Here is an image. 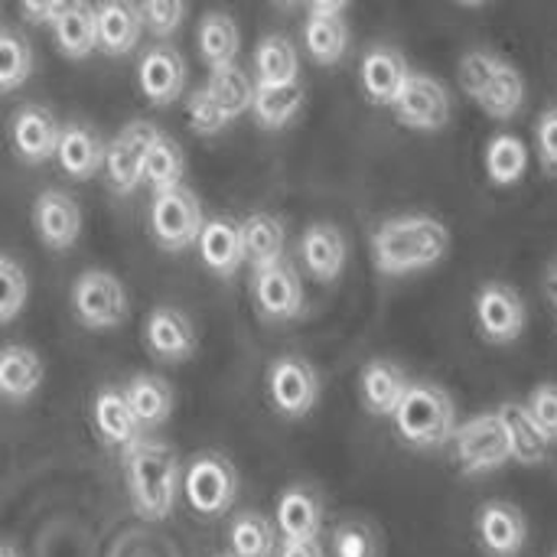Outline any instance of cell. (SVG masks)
<instances>
[{"mask_svg":"<svg viewBox=\"0 0 557 557\" xmlns=\"http://www.w3.org/2000/svg\"><path fill=\"white\" fill-rule=\"evenodd\" d=\"M330 555L382 557V539H379L372 522H366V519H343L330 532Z\"/></svg>","mask_w":557,"mask_h":557,"instance_id":"obj_40","label":"cell"},{"mask_svg":"<svg viewBox=\"0 0 557 557\" xmlns=\"http://www.w3.org/2000/svg\"><path fill=\"white\" fill-rule=\"evenodd\" d=\"M46 382V362L33 346L7 343L0 349V401L23 405L29 401Z\"/></svg>","mask_w":557,"mask_h":557,"instance_id":"obj_25","label":"cell"},{"mask_svg":"<svg viewBox=\"0 0 557 557\" xmlns=\"http://www.w3.org/2000/svg\"><path fill=\"white\" fill-rule=\"evenodd\" d=\"M183 176H186V153H183V147L170 134L157 131V137L150 140L147 157H144V183L153 193H163V189L180 186Z\"/></svg>","mask_w":557,"mask_h":557,"instance_id":"obj_38","label":"cell"},{"mask_svg":"<svg viewBox=\"0 0 557 557\" xmlns=\"http://www.w3.org/2000/svg\"><path fill=\"white\" fill-rule=\"evenodd\" d=\"M29 75H33L29 42L13 29H0V95L16 91Z\"/></svg>","mask_w":557,"mask_h":557,"instance_id":"obj_41","label":"cell"},{"mask_svg":"<svg viewBox=\"0 0 557 557\" xmlns=\"http://www.w3.org/2000/svg\"><path fill=\"white\" fill-rule=\"evenodd\" d=\"M196 46L199 55L206 62V69H225L238 62V49H242V33L235 16H228L225 10H209L199 20V33H196Z\"/></svg>","mask_w":557,"mask_h":557,"instance_id":"obj_32","label":"cell"},{"mask_svg":"<svg viewBox=\"0 0 557 557\" xmlns=\"http://www.w3.org/2000/svg\"><path fill=\"white\" fill-rule=\"evenodd\" d=\"M525 408L532 411L535 424L557 444V382H542L529 392Z\"/></svg>","mask_w":557,"mask_h":557,"instance_id":"obj_45","label":"cell"},{"mask_svg":"<svg viewBox=\"0 0 557 557\" xmlns=\"http://www.w3.org/2000/svg\"><path fill=\"white\" fill-rule=\"evenodd\" d=\"M137 7L144 16V29L157 39H170L186 20V0H140Z\"/></svg>","mask_w":557,"mask_h":557,"instance_id":"obj_44","label":"cell"},{"mask_svg":"<svg viewBox=\"0 0 557 557\" xmlns=\"http://www.w3.org/2000/svg\"><path fill=\"white\" fill-rule=\"evenodd\" d=\"M304 101H307L304 82H287V85H258L255 82L251 117L264 131H281L300 114Z\"/></svg>","mask_w":557,"mask_h":557,"instance_id":"obj_35","label":"cell"},{"mask_svg":"<svg viewBox=\"0 0 557 557\" xmlns=\"http://www.w3.org/2000/svg\"><path fill=\"white\" fill-rule=\"evenodd\" d=\"M157 131L150 121H131L104 144V176L117 196H131L144 183V157Z\"/></svg>","mask_w":557,"mask_h":557,"instance_id":"obj_14","label":"cell"},{"mask_svg":"<svg viewBox=\"0 0 557 557\" xmlns=\"http://www.w3.org/2000/svg\"><path fill=\"white\" fill-rule=\"evenodd\" d=\"M186 121H189V127H193L196 134H202V137L222 134V131L232 124V121L225 117V111L219 108L215 95L209 91V85L189 91V98H186Z\"/></svg>","mask_w":557,"mask_h":557,"instance_id":"obj_43","label":"cell"},{"mask_svg":"<svg viewBox=\"0 0 557 557\" xmlns=\"http://www.w3.org/2000/svg\"><path fill=\"white\" fill-rule=\"evenodd\" d=\"M255 82L258 85L300 82V52L287 36L271 33V36L258 39V46H255Z\"/></svg>","mask_w":557,"mask_h":557,"instance_id":"obj_36","label":"cell"},{"mask_svg":"<svg viewBox=\"0 0 557 557\" xmlns=\"http://www.w3.org/2000/svg\"><path fill=\"white\" fill-rule=\"evenodd\" d=\"M274 557H326L320 539H281Z\"/></svg>","mask_w":557,"mask_h":557,"instance_id":"obj_48","label":"cell"},{"mask_svg":"<svg viewBox=\"0 0 557 557\" xmlns=\"http://www.w3.org/2000/svg\"><path fill=\"white\" fill-rule=\"evenodd\" d=\"M392 114L401 127L418 131V134H441L450 121H454V98L450 88L431 75V72H418L411 69L405 88L398 91V98L392 101Z\"/></svg>","mask_w":557,"mask_h":557,"instance_id":"obj_9","label":"cell"},{"mask_svg":"<svg viewBox=\"0 0 557 557\" xmlns=\"http://www.w3.org/2000/svg\"><path fill=\"white\" fill-rule=\"evenodd\" d=\"M300 261L304 271L317 284H336L349 261V242L339 225L333 222H313L300 235Z\"/></svg>","mask_w":557,"mask_h":557,"instance_id":"obj_18","label":"cell"},{"mask_svg":"<svg viewBox=\"0 0 557 557\" xmlns=\"http://www.w3.org/2000/svg\"><path fill=\"white\" fill-rule=\"evenodd\" d=\"M29 300V277L10 255L0 251V326L13 323Z\"/></svg>","mask_w":557,"mask_h":557,"instance_id":"obj_42","label":"cell"},{"mask_svg":"<svg viewBox=\"0 0 557 557\" xmlns=\"http://www.w3.org/2000/svg\"><path fill=\"white\" fill-rule=\"evenodd\" d=\"M408 385H411V375L405 372V366H398L395 359H372L359 372V401L366 414L392 418Z\"/></svg>","mask_w":557,"mask_h":557,"instance_id":"obj_22","label":"cell"},{"mask_svg":"<svg viewBox=\"0 0 557 557\" xmlns=\"http://www.w3.org/2000/svg\"><path fill=\"white\" fill-rule=\"evenodd\" d=\"M82 206L65 189H42L33 202V228L49 251H69L82 235Z\"/></svg>","mask_w":557,"mask_h":557,"instance_id":"obj_16","label":"cell"},{"mask_svg":"<svg viewBox=\"0 0 557 557\" xmlns=\"http://www.w3.org/2000/svg\"><path fill=\"white\" fill-rule=\"evenodd\" d=\"M388 421H392V431L401 447H408L414 454H431V450H444L450 444V437L460 424V414H457L454 395L444 385L411 379L405 398L398 401V408Z\"/></svg>","mask_w":557,"mask_h":557,"instance_id":"obj_3","label":"cell"},{"mask_svg":"<svg viewBox=\"0 0 557 557\" xmlns=\"http://www.w3.org/2000/svg\"><path fill=\"white\" fill-rule=\"evenodd\" d=\"M473 535L483 557H522L529 548V516L509 499H486L473 512Z\"/></svg>","mask_w":557,"mask_h":557,"instance_id":"obj_12","label":"cell"},{"mask_svg":"<svg viewBox=\"0 0 557 557\" xmlns=\"http://www.w3.org/2000/svg\"><path fill=\"white\" fill-rule=\"evenodd\" d=\"M349 23L343 13H307L304 49L317 65H336L349 52Z\"/></svg>","mask_w":557,"mask_h":557,"instance_id":"obj_34","label":"cell"},{"mask_svg":"<svg viewBox=\"0 0 557 557\" xmlns=\"http://www.w3.org/2000/svg\"><path fill=\"white\" fill-rule=\"evenodd\" d=\"M215 557H232V555H228V552H225V555H215Z\"/></svg>","mask_w":557,"mask_h":557,"instance_id":"obj_54","label":"cell"},{"mask_svg":"<svg viewBox=\"0 0 557 557\" xmlns=\"http://www.w3.org/2000/svg\"><path fill=\"white\" fill-rule=\"evenodd\" d=\"M457 82L463 95L493 121H512L525 108L522 72L493 49H470L457 62Z\"/></svg>","mask_w":557,"mask_h":557,"instance_id":"obj_4","label":"cell"},{"mask_svg":"<svg viewBox=\"0 0 557 557\" xmlns=\"http://www.w3.org/2000/svg\"><path fill=\"white\" fill-rule=\"evenodd\" d=\"M274 525H277L281 539H320V532H323V499L304 483L287 486L277 496Z\"/></svg>","mask_w":557,"mask_h":557,"instance_id":"obj_29","label":"cell"},{"mask_svg":"<svg viewBox=\"0 0 557 557\" xmlns=\"http://www.w3.org/2000/svg\"><path fill=\"white\" fill-rule=\"evenodd\" d=\"M264 392H268L274 414H281L284 421H304L320 405L323 382H320V372L310 359L287 352L268 366Z\"/></svg>","mask_w":557,"mask_h":557,"instance_id":"obj_7","label":"cell"},{"mask_svg":"<svg viewBox=\"0 0 557 557\" xmlns=\"http://www.w3.org/2000/svg\"><path fill=\"white\" fill-rule=\"evenodd\" d=\"M483 166H486V176L493 186L499 189H509V186H519L525 176H529V166H532V150L529 144L512 134V131H499L486 140V150H483Z\"/></svg>","mask_w":557,"mask_h":557,"instance_id":"obj_30","label":"cell"},{"mask_svg":"<svg viewBox=\"0 0 557 557\" xmlns=\"http://www.w3.org/2000/svg\"><path fill=\"white\" fill-rule=\"evenodd\" d=\"M496 418L506 431L509 450H512V463L519 467H545L552 460V437L535 424L532 411L525 408V401L509 398L496 408Z\"/></svg>","mask_w":557,"mask_h":557,"instance_id":"obj_20","label":"cell"},{"mask_svg":"<svg viewBox=\"0 0 557 557\" xmlns=\"http://www.w3.org/2000/svg\"><path fill=\"white\" fill-rule=\"evenodd\" d=\"M473 317H476V333L490 346H512L529 330V304L506 281L480 284L473 297Z\"/></svg>","mask_w":557,"mask_h":557,"instance_id":"obj_10","label":"cell"},{"mask_svg":"<svg viewBox=\"0 0 557 557\" xmlns=\"http://www.w3.org/2000/svg\"><path fill=\"white\" fill-rule=\"evenodd\" d=\"M460 7H486L490 0H457Z\"/></svg>","mask_w":557,"mask_h":557,"instance_id":"obj_51","label":"cell"},{"mask_svg":"<svg viewBox=\"0 0 557 557\" xmlns=\"http://www.w3.org/2000/svg\"><path fill=\"white\" fill-rule=\"evenodd\" d=\"M202 264L215 277H235L245 264V245H242V222H232L225 215H212L202 222V232L196 238Z\"/></svg>","mask_w":557,"mask_h":557,"instance_id":"obj_23","label":"cell"},{"mask_svg":"<svg viewBox=\"0 0 557 557\" xmlns=\"http://www.w3.org/2000/svg\"><path fill=\"white\" fill-rule=\"evenodd\" d=\"M121 470L134 512L147 522H163L173 516L183 496V467L170 444L140 437L121 450Z\"/></svg>","mask_w":557,"mask_h":557,"instance_id":"obj_2","label":"cell"},{"mask_svg":"<svg viewBox=\"0 0 557 557\" xmlns=\"http://www.w3.org/2000/svg\"><path fill=\"white\" fill-rule=\"evenodd\" d=\"M52 36L62 55L88 59L98 52V3L91 0H65V7L52 20Z\"/></svg>","mask_w":557,"mask_h":557,"instance_id":"obj_26","label":"cell"},{"mask_svg":"<svg viewBox=\"0 0 557 557\" xmlns=\"http://www.w3.org/2000/svg\"><path fill=\"white\" fill-rule=\"evenodd\" d=\"M450 228L431 212L385 219L372 232V264L382 277H411L434 271L450 255Z\"/></svg>","mask_w":557,"mask_h":557,"instance_id":"obj_1","label":"cell"},{"mask_svg":"<svg viewBox=\"0 0 557 557\" xmlns=\"http://www.w3.org/2000/svg\"><path fill=\"white\" fill-rule=\"evenodd\" d=\"M552 557H557V552H555V555H552Z\"/></svg>","mask_w":557,"mask_h":557,"instance_id":"obj_55","label":"cell"},{"mask_svg":"<svg viewBox=\"0 0 557 557\" xmlns=\"http://www.w3.org/2000/svg\"><path fill=\"white\" fill-rule=\"evenodd\" d=\"M411 75V62L405 59L401 49L388 46V42H379L372 46L362 62H359V85H362V95L379 104V108H392V101L398 98V91L405 88Z\"/></svg>","mask_w":557,"mask_h":557,"instance_id":"obj_19","label":"cell"},{"mask_svg":"<svg viewBox=\"0 0 557 557\" xmlns=\"http://www.w3.org/2000/svg\"><path fill=\"white\" fill-rule=\"evenodd\" d=\"M545 297H548V307H552V313H555L557 320V261L545 274Z\"/></svg>","mask_w":557,"mask_h":557,"instance_id":"obj_50","label":"cell"},{"mask_svg":"<svg viewBox=\"0 0 557 557\" xmlns=\"http://www.w3.org/2000/svg\"><path fill=\"white\" fill-rule=\"evenodd\" d=\"M137 85L144 91V98L157 108H166L173 101L183 98L186 88V59L176 46L160 42L150 46L140 62H137Z\"/></svg>","mask_w":557,"mask_h":557,"instance_id":"obj_17","label":"cell"},{"mask_svg":"<svg viewBox=\"0 0 557 557\" xmlns=\"http://www.w3.org/2000/svg\"><path fill=\"white\" fill-rule=\"evenodd\" d=\"M535 157L548 176H557V104L545 108L535 121Z\"/></svg>","mask_w":557,"mask_h":557,"instance_id":"obj_46","label":"cell"},{"mask_svg":"<svg viewBox=\"0 0 557 557\" xmlns=\"http://www.w3.org/2000/svg\"><path fill=\"white\" fill-rule=\"evenodd\" d=\"M65 7V0H20V13H23V20H29V23H36V26H42V23H52L55 20V13Z\"/></svg>","mask_w":557,"mask_h":557,"instance_id":"obj_47","label":"cell"},{"mask_svg":"<svg viewBox=\"0 0 557 557\" xmlns=\"http://www.w3.org/2000/svg\"><path fill=\"white\" fill-rule=\"evenodd\" d=\"M55 160L72 180H91L104 170V140L98 137L95 127L69 121L59 131Z\"/></svg>","mask_w":557,"mask_h":557,"instance_id":"obj_27","label":"cell"},{"mask_svg":"<svg viewBox=\"0 0 557 557\" xmlns=\"http://www.w3.org/2000/svg\"><path fill=\"white\" fill-rule=\"evenodd\" d=\"M72 313L91 333H108L127 323L131 294L124 281L104 268H88L72 284Z\"/></svg>","mask_w":557,"mask_h":557,"instance_id":"obj_6","label":"cell"},{"mask_svg":"<svg viewBox=\"0 0 557 557\" xmlns=\"http://www.w3.org/2000/svg\"><path fill=\"white\" fill-rule=\"evenodd\" d=\"M202 222H206L202 202H199V196L189 186L180 183L173 189L153 193L150 232H153V242L163 251H186V248H193L199 232H202Z\"/></svg>","mask_w":557,"mask_h":557,"instance_id":"obj_11","label":"cell"},{"mask_svg":"<svg viewBox=\"0 0 557 557\" xmlns=\"http://www.w3.org/2000/svg\"><path fill=\"white\" fill-rule=\"evenodd\" d=\"M144 16L134 0H101L98 3V49L121 59L140 46Z\"/></svg>","mask_w":557,"mask_h":557,"instance_id":"obj_28","label":"cell"},{"mask_svg":"<svg viewBox=\"0 0 557 557\" xmlns=\"http://www.w3.org/2000/svg\"><path fill=\"white\" fill-rule=\"evenodd\" d=\"M313 13H346L352 0H304Z\"/></svg>","mask_w":557,"mask_h":557,"instance_id":"obj_49","label":"cell"},{"mask_svg":"<svg viewBox=\"0 0 557 557\" xmlns=\"http://www.w3.org/2000/svg\"><path fill=\"white\" fill-rule=\"evenodd\" d=\"M0 557H20V555H16V552H13L10 545H0Z\"/></svg>","mask_w":557,"mask_h":557,"instance_id":"obj_52","label":"cell"},{"mask_svg":"<svg viewBox=\"0 0 557 557\" xmlns=\"http://www.w3.org/2000/svg\"><path fill=\"white\" fill-rule=\"evenodd\" d=\"M228 555L274 557L277 555V525L261 512H238L228 525Z\"/></svg>","mask_w":557,"mask_h":557,"instance_id":"obj_37","label":"cell"},{"mask_svg":"<svg viewBox=\"0 0 557 557\" xmlns=\"http://www.w3.org/2000/svg\"><path fill=\"white\" fill-rule=\"evenodd\" d=\"M251 300L261 320L268 323H290L304 313L307 294L297 268L284 258L268 268L251 271Z\"/></svg>","mask_w":557,"mask_h":557,"instance_id":"obj_13","label":"cell"},{"mask_svg":"<svg viewBox=\"0 0 557 557\" xmlns=\"http://www.w3.org/2000/svg\"><path fill=\"white\" fill-rule=\"evenodd\" d=\"M91 428L101 437L104 447L124 450L134 441H140L147 431L140 428L137 414L131 411L124 388H101L91 401Z\"/></svg>","mask_w":557,"mask_h":557,"instance_id":"obj_24","label":"cell"},{"mask_svg":"<svg viewBox=\"0 0 557 557\" xmlns=\"http://www.w3.org/2000/svg\"><path fill=\"white\" fill-rule=\"evenodd\" d=\"M144 346L157 362L183 366L199 349V333L193 320L176 307H153L144 323Z\"/></svg>","mask_w":557,"mask_h":557,"instance_id":"obj_15","label":"cell"},{"mask_svg":"<svg viewBox=\"0 0 557 557\" xmlns=\"http://www.w3.org/2000/svg\"><path fill=\"white\" fill-rule=\"evenodd\" d=\"M271 3H277V7H297V3H304V0H271Z\"/></svg>","mask_w":557,"mask_h":557,"instance_id":"obj_53","label":"cell"},{"mask_svg":"<svg viewBox=\"0 0 557 557\" xmlns=\"http://www.w3.org/2000/svg\"><path fill=\"white\" fill-rule=\"evenodd\" d=\"M238 473L222 454H196L183 470V499L202 519H219L235 506Z\"/></svg>","mask_w":557,"mask_h":557,"instance_id":"obj_8","label":"cell"},{"mask_svg":"<svg viewBox=\"0 0 557 557\" xmlns=\"http://www.w3.org/2000/svg\"><path fill=\"white\" fill-rule=\"evenodd\" d=\"M242 245H245V264H251V271L277 264L284 261L287 251V228L271 212H251L248 219H242Z\"/></svg>","mask_w":557,"mask_h":557,"instance_id":"obj_33","label":"cell"},{"mask_svg":"<svg viewBox=\"0 0 557 557\" xmlns=\"http://www.w3.org/2000/svg\"><path fill=\"white\" fill-rule=\"evenodd\" d=\"M59 131L62 124L52 117V111H46L42 104H23L10 121V144L20 160L36 166L55 157Z\"/></svg>","mask_w":557,"mask_h":557,"instance_id":"obj_21","label":"cell"},{"mask_svg":"<svg viewBox=\"0 0 557 557\" xmlns=\"http://www.w3.org/2000/svg\"><path fill=\"white\" fill-rule=\"evenodd\" d=\"M206 85L215 95V101H219V108L225 111L228 121H235V117H242V114L251 111L255 78L245 69H238V62L235 65H225V69H212Z\"/></svg>","mask_w":557,"mask_h":557,"instance_id":"obj_39","label":"cell"},{"mask_svg":"<svg viewBox=\"0 0 557 557\" xmlns=\"http://www.w3.org/2000/svg\"><path fill=\"white\" fill-rule=\"evenodd\" d=\"M124 398H127V405L137 414V421H140L144 431L163 428L173 418V408H176L173 385L166 379H160V375H150V372L134 375L124 385Z\"/></svg>","mask_w":557,"mask_h":557,"instance_id":"obj_31","label":"cell"},{"mask_svg":"<svg viewBox=\"0 0 557 557\" xmlns=\"http://www.w3.org/2000/svg\"><path fill=\"white\" fill-rule=\"evenodd\" d=\"M447 447H450V460H454L457 473L467 480L490 476L512 463V450H509V441H506V431H503L496 411L473 414V418L460 421Z\"/></svg>","mask_w":557,"mask_h":557,"instance_id":"obj_5","label":"cell"}]
</instances>
